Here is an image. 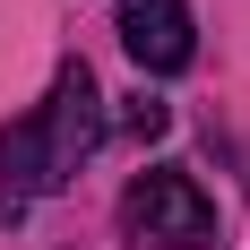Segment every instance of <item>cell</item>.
I'll list each match as a JSON object with an SVG mask.
<instances>
[{
  "label": "cell",
  "mask_w": 250,
  "mask_h": 250,
  "mask_svg": "<svg viewBox=\"0 0 250 250\" xmlns=\"http://www.w3.org/2000/svg\"><path fill=\"white\" fill-rule=\"evenodd\" d=\"M95 138H104L95 78H86V61H61L52 95L35 104L26 121L0 129V173H9V190H61V181L95 155Z\"/></svg>",
  "instance_id": "cell-1"
},
{
  "label": "cell",
  "mask_w": 250,
  "mask_h": 250,
  "mask_svg": "<svg viewBox=\"0 0 250 250\" xmlns=\"http://www.w3.org/2000/svg\"><path fill=\"white\" fill-rule=\"evenodd\" d=\"M121 233L138 250H216V199L190 173H138L121 190Z\"/></svg>",
  "instance_id": "cell-2"
},
{
  "label": "cell",
  "mask_w": 250,
  "mask_h": 250,
  "mask_svg": "<svg viewBox=\"0 0 250 250\" xmlns=\"http://www.w3.org/2000/svg\"><path fill=\"white\" fill-rule=\"evenodd\" d=\"M164 121H173V112H164L155 95H129L121 104V129H129V138H164Z\"/></svg>",
  "instance_id": "cell-4"
},
{
  "label": "cell",
  "mask_w": 250,
  "mask_h": 250,
  "mask_svg": "<svg viewBox=\"0 0 250 250\" xmlns=\"http://www.w3.org/2000/svg\"><path fill=\"white\" fill-rule=\"evenodd\" d=\"M121 43H129V61H138V69L173 78V69H190V61H199V26H190V9H181V0H121Z\"/></svg>",
  "instance_id": "cell-3"
}]
</instances>
